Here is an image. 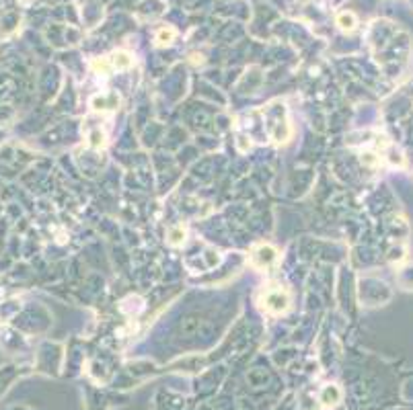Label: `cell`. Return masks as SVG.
<instances>
[{
  "label": "cell",
  "instance_id": "6da1fadb",
  "mask_svg": "<svg viewBox=\"0 0 413 410\" xmlns=\"http://www.w3.org/2000/svg\"><path fill=\"white\" fill-rule=\"evenodd\" d=\"M257 304L259 308L269 314V316H282L290 310V304H292V298H290V292L280 285V283H269L265 285L261 292H259V298H257Z\"/></svg>",
  "mask_w": 413,
  "mask_h": 410
},
{
  "label": "cell",
  "instance_id": "7a4b0ae2",
  "mask_svg": "<svg viewBox=\"0 0 413 410\" xmlns=\"http://www.w3.org/2000/svg\"><path fill=\"white\" fill-rule=\"evenodd\" d=\"M249 260L255 269L259 271H269V269H275L280 262V252L278 248H273L271 244H257L253 246L251 254H249Z\"/></svg>",
  "mask_w": 413,
  "mask_h": 410
},
{
  "label": "cell",
  "instance_id": "3957f363",
  "mask_svg": "<svg viewBox=\"0 0 413 410\" xmlns=\"http://www.w3.org/2000/svg\"><path fill=\"white\" fill-rule=\"evenodd\" d=\"M91 107L95 111H103V113H109V111H115L119 107V94L109 90V92H101V94H95L91 99Z\"/></svg>",
  "mask_w": 413,
  "mask_h": 410
},
{
  "label": "cell",
  "instance_id": "277c9868",
  "mask_svg": "<svg viewBox=\"0 0 413 410\" xmlns=\"http://www.w3.org/2000/svg\"><path fill=\"white\" fill-rule=\"evenodd\" d=\"M107 58H109V62H111L113 72H115V70H127V68L134 66V58H132V54H129V52H123V50H117V52L109 54Z\"/></svg>",
  "mask_w": 413,
  "mask_h": 410
},
{
  "label": "cell",
  "instance_id": "5b68a950",
  "mask_svg": "<svg viewBox=\"0 0 413 410\" xmlns=\"http://www.w3.org/2000/svg\"><path fill=\"white\" fill-rule=\"evenodd\" d=\"M321 402L325 404V406H335L337 402H341V390L337 388V385H333V383H329V385H325L323 390H321Z\"/></svg>",
  "mask_w": 413,
  "mask_h": 410
},
{
  "label": "cell",
  "instance_id": "8992f818",
  "mask_svg": "<svg viewBox=\"0 0 413 410\" xmlns=\"http://www.w3.org/2000/svg\"><path fill=\"white\" fill-rule=\"evenodd\" d=\"M86 140H89V146L91 148H105V144H107V135H105V131L101 129V127H91L89 131H86Z\"/></svg>",
  "mask_w": 413,
  "mask_h": 410
},
{
  "label": "cell",
  "instance_id": "52a82bcc",
  "mask_svg": "<svg viewBox=\"0 0 413 410\" xmlns=\"http://www.w3.org/2000/svg\"><path fill=\"white\" fill-rule=\"evenodd\" d=\"M337 25H339V29L341 31H345V33H352L354 29H356V25H358V21H356V15L354 13H339L337 15Z\"/></svg>",
  "mask_w": 413,
  "mask_h": 410
},
{
  "label": "cell",
  "instance_id": "ba28073f",
  "mask_svg": "<svg viewBox=\"0 0 413 410\" xmlns=\"http://www.w3.org/2000/svg\"><path fill=\"white\" fill-rule=\"evenodd\" d=\"M185 236H187V232H185L183 226H173L167 232V240H169L171 246H181L185 242Z\"/></svg>",
  "mask_w": 413,
  "mask_h": 410
},
{
  "label": "cell",
  "instance_id": "9c48e42d",
  "mask_svg": "<svg viewBox=\"0 0 413 410\" xmlns=\"http://www.w3.org/2000/svg\"><path fill=\"white\" fill-rule=\"evenodd\" d=\"M91 68H93V72H95V74H99V76H109V74L113 72L111 62H109V58H107V56H105V58H97V60L91 64Z\"/></svg>",
  "mask_w": 413,
  "mask_h": 410
},
{
  "label": "cell",
  "instance_id": "30bf717a",
  "mask_svg": "<svg viewBox=\"0 0 413 410\" xmlns=\"http://www.w3.org/2000/svg\"><path fill=\"white\" fill-rule=\"evenodd\" d=\"M175 37H177V31L173 27H163L157 31V45H169L175 41Z\"/></svg>",
  "mask_w": 413,
  "mask_h": 410
},
{
  "label": "cell",
  "instance_id": "8fae6325",
  "mask_svg": "<svg viewBox=\"0 0 413 410\" xmlns=\"http://www.w3.org/2000/svg\"><path fill=\"white\" fill-rule=\"evenodd\" d=\"M362 162L368 164V166H374V164L378 162V158H376L372 152H366V154H362Z\"/></svg>",
  "mask_w": 413,
  "mask_h": 410
}]
</instances>
